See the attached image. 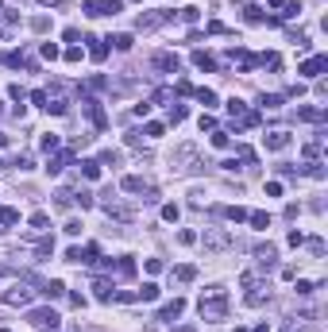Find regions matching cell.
Masks as SVG:
<instances>
[{
	"label": "cell",
	"mask_w": 328,
	"mask_h": 332,
	"mask_svg": "<svg viewBox=\"0 0 328 332\" xmlns=\"http://www.w3.org/2000/svg\"><path fill=\"white\" fill-rule=\"evenodd\" d=\"M239 162H255V151H251V147H239Z\"/></svg>",
	"instance_id": "53"
},
{
	"label": "cell",
	"mask_w": 328,
	"mask_h": 332,
	"mask_svg": "<svg viewBox=\"0 0 328 332\" xmlns=\"http://www.w3.org/2000/svg\"><path fill=\"white\" fill-rule=\"evenodd\" d=\"M85 43H89V58L93 62H105L108 58V43L105 39H85Z\"/></svg>",
	"instance_id": "12"
},
{
	"label": "cell",
	"mask_w": 328,
	"mask_h": 332,
	"mask_svg": "<svg viewBox=\"0 0 328 332\" xmlns=\"http://www.w3.org/2000/svg\"><path fill=\"white\" fill-rule=\"evenodd\" d=\"M43 294H46V298H62V294H66V286H62L58 278H50V282H43Z\"/></svg>",
	"instance_id": "22"
},
{
	"label": "cell",
	"mask_w": 328,
	"mask_h": 332,
	"mask_svg": "<svg viewBox=\"0 0 328 332\" xmlns=\"http://www.w3.org/2000/svg\"><path fill=\"white\" fill-rule=\"evenodd\" d=\"M185 112H189L185 104H170V124H181V120H185Z\"/></svg>",
	"instance_id": "32"
},
{
	"label": "cell",
	"mask_w": 328,
	"mask_h": 332,
	"mask_svg": "<svg viewBox=\"0 0 328 332\" xmlns=\"http://www.w3.org/2000/svg\"><path fill=\"white\" fill-rule=\"evenodd\" d=\"M243 19H247V23H263V8H259V4H247V8H243Z\"/></svg>",
	"instance_id": "25"
},
{
	"label": "cell",
	"mask_w": 328,
	"mask_h": 332,
	"mask_svg": "<svg viewBox=\"0 0 328 332\" xmlns=\"http://www.w3.org/2000/svg\"><path fill=\"white\" fill-rule=\"evenodd\" d=\"M247 220H251L255 228H267V224H270V217H267V213H247Z\"/></svg>",
	"instance_id": "38"
},
{
	"label": "cell",
	"mask_w": 328,
	"mask_h": 332,
	"mask_svg": "<svg viewBox=\"0 0 328 332\" xmlns=\"http://www.w3.org/2000/svg\"><path fill=\"white\" fill-rule=\"evenodd\" d=\"M0 35H4V31H0Z\"/></svg>",
	"instance_id": "59"
},
{
	"label": "cell",
	"mask_w": 328,
	"mask_h": 332,
	"mask_svg": "<svg viewBox=\"0 0 328 332\" xmlns=\"http://www.w3.org/2000/svg\"><path fill=\"white\" fill-rule=\"evenodd\" d=\"M116 275H120V278H132V275H135V263H132V259H120V263H116Z\"/></svg>",
	"instance_id": "30"
},
{
	"label": "cell",
	"mask_w": 328,
	"mask_h": 332,
	"mask_svg": "<svg viewBox=\"0 0 328 332\" xmlns=\"http://www.w3.org/2000/svg\"><path fill=\"white\" fill-rule=\"evenodd\" d=\"M50 228V217L46 213H31V232H46Z\"/></svg>",
	"instance_id": "23"
},
{
	"label": "cell",
	"mask_w": 328,
	"mask_h": 332,
	"mask_svg": "<svg viewBox=\"0 0 328 332\" xmlns=\"http://www.w3.org/2000/svg\"><path fill=\"white\" fill-rule=\"evenodd\" d=\"M27 321H31V325H39V329H46V332L58 329V313H54V309H31Z\"/></svg>",
	"instance_id": "3"
},
{
	"label": "cell",
	"mask_w": 328,
	"mask_h": 332,
	"mask_svg": "<svg viewBox=\"0 0 328 332\" xmlns=\"http://www.w3.org/2000/svg\"><path fill=\"white\" fill-rule=\"evenodd\" d=\"M8 97H12L15 104H23V101H27V93H23L19 85H8Z\"/></svg>",
	"instance_id": "39"
},
{
	"label": "cell",
	"mask_w": 328,
	"mask_h": 332,
	"mask_svg": "<svg viewBox=\"0 0 328 332\" xmlns=\"http://www.w3.org/2000/svg\"><path fill=\"white\" fill-rule=\"evenodd\" d=\"M181 19L185 23H197V8H181Z\"/></svg>",
	"instance_id": "54"
},
{
	"label": "cell",
	"mask_w": 328,
	"mask_h": 332,
	"mask_svg": "<svg viewBox=\"0 0 328 332\" xmlns=\"http://www.w3.org/2000/svg\"><path fill=\"white\" fill-rule=\"evenodd\" d=\"M120 189H124V193H143V178H135V174H128V178H124V182H120Z\"/></svg>",
	"instance_id": "16"
},
{
	"label": "cell",
	"mask_w": 328,
	"mask_h": 332,
	"mask_svg": "<svg viewBox=\"0 0 328 332\" xmlns=\"http://www.w3.org/2000/svg\"><path fill=\"white\" fill-rule=\"evenodd\" d=\"M143 131H147L151 139H159V135H163V131H166V128H163V124H147V128H143Z\"/></svg>",
	"instance_id": "51"
},
{
	"label": "cell",
	"mask_w": 328,
	"mask_h": 332,
	"mask_svg": "<svg viewBox=\"0 0 328 332\" xmlns=\"http://www.w3.org/2000/svg\"><path fill=\"white\" fill-rule=\"evenodd\" d=\"M31 104H39V108H46V93H43V89H35V93H31Z\"/></svg>",
	"instance_id": "47"
},
{
	"label": "cell",
	"mask_w": 328,
	"mask_h": 332,
	"mask_svg": "<svg viewBox=\"0 0 328 332\" xmlns=\"http://www.w3.org/2000/svg\"><path fill=\"white\" fill-rule=\"evenodd\" d=\"M0 170H4V162H0Z\"/></svg>",
	"instance_id": "58"
},
{
	"label": "cell",
	"mask_w": 328,
	"mask_h": 332,
	"mask_svg": "<svg viewBox=\"0 0 328 332\" xmlns=\"http://www.w3.org/2000/svg\"><path fill=\"white\" fill-rule=\"evenodd\" d=\"M31 294H35V290L12 286V290H8V294H4V302H8V305H27V302H31Z\"/></svg>",
	"instance_id": "11"
},
{
	"label": "cell",
	"mask_w": 328,
	"mask_h": 332,
	"mask_svg": "<svg viewBox=\"0 0 328 332\" xmlns=\"http://www.w3.org/2000/svg\"><path fill=\"white\" fill-rule=\"evenodd\" d=\"M4 332H8V329H4Z\"/></svg>",
	"instance_id": "60"
},
{
	"label": "cell",
	"mask_w": 328,
	"mask_h": 332,
	"mask_svg": "<svg viewBox=\"0 0 328 332\" xmlns=\"http://www.w3.org/2000/svg\"><path fill=\"white\" fill-rule=\"evenodd\" d=\"M178 217H181V209H178V205H163V220H170V224H174Z\"/></svg>",
	"instance_id": "37"
},
{
	"label": "cell",
	"mask_w": 328,
	"mask_h": 332,
	"mask_svg": "<svg viewBox=\"0 0 328 332\" xmlns=\"http://www.w3.org/2000/svg\"><path fill=\"white\" fill-rule=\"evenodd\" d=\"M197 101L205 104V108H212V104H216V93H212V89H197Z\"/></svg>",
	"instance_id": "31"
},
{
	"label": "cell",
	"mask_w": 328,
	"mask_h": 332,
	"mask_svg": "<svg viewBox=\"0 0 328 332\" xmlns=\"http://www.w3.org/2000/svg\"><path fill=\"white\" fill-rule=\"evenodd\" d=\"M39 147H43L46 155H50V151H58V135H54V131H46L43 139H39Z\"/></svg>",
	"instance_id": "29"
},
{
	"label": "cell",
	"mask_w": 328,
	"mask_h": 332,
	"mask_svg": "<svg viewBox=\"0 0 328 332\" xmlns=\"http://www.w3.org/2000/svg\"><path fill=\"white\" fill-rule=\"evenodd\" d=\"M70 162H74V151H62L58 159H50V162H46V170H50V174H62L66 166H70Z\"/></svg>",
	"instance_id": "14"
},
{
	"label": "cell",
	"mask_w": 328,
	"mask_h": 332,
	"mask_svg": "<svg viewBox=\"0 0 328 332\" xmlns=\"http://www.w3.org/2000/svg\"><path fill=\"white\" fill-rule=\"evenodd\" d=\"M81 174H85L89 182H97V178H101V162L97 159H81Z\"/></svg>",
	"instance_id": "18"
},
{
	"label": "cell",
	"mask_w": 328,
	"mask_h": 332,
	"mask_svg": "<svg viewBox=\"0 0 328 332\" xmlns=\"http://www.w3.org/2000/svg\"><path fill=\"white\" fill-rule=\"evenodd\" d=\"M325 70H328V58H325V54H313V58H305V62L298 66L301 77H321Z\"/></svg>",
	"instance_id": "4"
},
{
	"label": "cell",
	"mask_w": 328,
	"mask_h": 332,
	"mask_svg": "<svg viewBox=\"0 0 328 332\" xmlns=\"http://www.w3.org/2000/svg\"><path fill=\"white\" fill-rule=\"evenodd\" d=\"M66 263H85V247H70L66 251Z\"/></svg>",
	"instance_id": "35"
},
{
	"label": "cell",
	"mask_w": 328,
	"mask_h": 332,
	"mask_svg": "<svg viewBox=\"0 0 328 332\" xmlns=\"http://www.w3.org/2000/svg\"><path fill=\"white\" fill-rule=\"evenodd\" d=\"M93 294H97V302H112V294H116V290L108 286V282H101V278H97V282H93Z\"/></svg>",
	"instance_id": "19"
},
{
	"label": "cell",
	"mask_w": 328,
	"mask_h": 332,
	"mask_svg": "<svg viewBox=\"0 0 328 332\" xmlns=\"http://www.w3.org/2000/svg\"><path fill=\"white\" fill-rule=\"evenodd\" d=\"M170 15H174L170 8H159V12H151V15H139V31H155V27H163Z\"/></svg>",
	"instance_id": "6"
},
{
	"label": "cell",
	"mask_w": 328,
	"mask_h": 332,
	"mask_svg": "<svg viewBox=\"0 0 328 332\" xmlns=\"http://www.w3.org/2000/svg\"><path fill=\"white\" fill-rule=\"evenodd\" d=\"M178 240H181V244H197V232L185 228V232H178Z\"/></svg>",
	"instance_id": "52"
},
{
	"label": "cell",
	"mask_w": 328,
	"mask_h": 332,
	"mask_svg": "<svg viewBox=\"0 0 328 332\" xmlns=\"http://www.w3.org/2000/svg\"><path fill=\"white\" fill-rule=\"evenodd\" d=\"M305 174H313V178H325V166H321V162H317V159H309V166H305Z\"/></svg>",
	"instance_id": "43"
},
{
	"label": "cell",
	"mask_w": 328,
	"mask_h": 332,
	"mask_svg": "<svg viewBox=\"0 0 328 332\" xmlns=\"http://www.w3.org/2000/svg\"><path fill=\"white\" fill-rule=\"evenodd\" d=\"M66 236H81V220H66Z\"/></svg>",
	"instance_id": "50"
},
{
	"label": "cell",
	"mask_w": 328,
	"mask_h": 332,
	"mask_svg": "<svg viewBox=\"0 0 328 332\" xmlns=\"http://www.w3.org/2000/svg\"><path fill=\"white\" fill-rule=\"evenodd\" d=\"M181 313H185V302H181V298H174V302H166L163 309H159V321H178Z\"/></svg>",
	"instance_id": "10"
},
{
	"label": "cell",
	"mask_w": 328,
	"mask_h": 332,
	"mask_svg": "<svg viewBox=\"0 0 328 332\" xmlns=\"http://www.w3.org/2000/svg\"><path fill=\"white\" fill-rule=\"evenodd\" d=\"M12 224H19V209H8V205H4V209H0V232L12 228Z\"/></svg>",
	"instance_id": "15"
},
{
	"label": "cell",
	"mask_w": 328,
	"mask_h": 332,
	"mask_svg": "<svg viewBox=\"0 0 328 332\" xmlns=\"http://www.w3.org/2000/svg\"><path fill=\"white\" fill-rule=\"evenodd\" d=\"M263 143H267V151H286V147H290V131H267V135H263Z\"/></svg>",
	"instance_id": "9"
},
{
	"label": "cell",
	"mask_w": 328,
	"mask_h": 332,
	"mask_svg": "<svg viewBox=\"0 0 328 332\" xmlns=\"http://www.w3.org/2000/svg\"><path fill=\"white\" fill-rule=\"evenodd\" d=\"M282 104H286L282 93H263V108H282Z\"/></svg>",
	"instance_id": "26"
},
{
	"label": "cell",
	"mask_w": 328,
	"mask_h": 332,
	"mask_svg": "<svg viewBox=\"0 0 328 332\" xmlns=\"http://www.w3.org/2000/svg\"><path fill=\"white\" fill-rule=\"evenodd\" d=\"M62 39H66V43H77V39H81V31H77V27H66V31H62Z\"/></svg>",
	"instance_id": "46"
},
{
	"label": "cell",
	"mask_w": 328,
	"mask_h": 332,
	"mask_svg": "<svg viewBox=\"0 0 328 332\" xmlns=\"http://www.w3.org/2000/svg\"><path fill=\"white\" fill-rule=\"evenodd\" d=\"M174 278H178V282H193V278H197V267H189V263H185V267H178V271H174Z\"/></svg>",
	"instance_id": "27"
},
{
	"label": "cell",
	"mask_w": 328,
	"mask_h": 332,
	"mask_svg": "<svg viewBox=\"0 0 328 332\" xmlns=\"http://www.w3.org/2000/svg\"><path fill=\"white\" fill-rule=\"evenodd\" d=\"M66 62H81V46H70L66 50Z\"/></svg>",
	"instance_id": "55"
},
{
	"label": "cell",
	"mask_w": 328,
	"mask_h": 332,
	"mask_svg": "<svg viewBox=\"0 0 328 332\" xmlns=\"http://www.w3.org/2000/svg\"><path fill=\"white\" fill-rule=\"evenodd\" d=\"M74 201L81 205V209H89V205H93V193H89V189H81V193H74Z\"/></svg>",
	"instance_id": "40"
},
{
	"label": "cell",
	"mask_w": 328,
	"mask_h": 332,
	"mask_svg": "<svg viewBox=\"0 0 328 332\" xmlns=\"http://www.w3.org/2000/svg\"><path fill=\"white\" fill-rule=\"evenodd\" d=\"M178 332H193V329H189V325H181V329H178Z\"/></svg>",
	"instance_id": "57"
},
{
	"label": "cell",
	"mask_w": 328,
	"mask_h": 332,
	"mask_svg": "<svg viewBox=\"0 0 328 332\" xmlns=\"http://www.w3.org/2000/svg\"><path fill=\"white\" fill-rule=\"evenodd\" d=\"M43 4H46V8H50V4H62V0H43Z\"/></svg>",
	"instance_id": "56"
},
{
	"label": "cell",
	"mask_w": 328,
	"mask_h": 332,
	"mask_svg": "<svg viewBox=\"0 0 328 332\" xmlns=\"http://www.w3.org/2000/svg\"><path fill=\"white\" fill-rule=\"evenodd\" d=\"M151 66L163 73H178V54H170V50H159V54L151 58Z\"/></svg>",
	"instance_id": "8"
},
{
	"label": "cell",
	"mask_w": 328,
	"mask_h": 332,
	"mask_svg": "<svg viewBox=\"0 0 328 332\" xmlns=\"http://www.w3.org/2000/svg\"><path fill=\"white\" fill-rule=\"evenodd\" d=\"M298 116H301V120H309V124H321V120H325V108H309V104H305V108H298Z\"/></svg>",
	"instance_id": "17"
},
{
	"label": "cell",
	"mask_w": 328,
	"mask_h": 332,
	"mask_svg": "<svg viewBox=\"0 0 328 332\" xmlns=\"http://www.w3.org/2000/svg\"><path fill=\"white\" fill-rule=\"evenodd\" d=\"M243 112H247V108H243V101H239V97H232V101H228V116H239V120H243Z\"/></svg>",
	"instance_id": "34"
},
{
	"label": "cell",
	"mask_w": 328,
	"mask_h": 332,
	"mask_svg": "<svg viewBox=\"0 0 328 332\" xmlns=\"http://www.w3.org/2000/svg\"><path fill=\"white\" fill-rule=\"evenodd\" d=\"M31 27H35V31H46V27H50V19H46V15H35V19H31Z\"/></svg>",
	"instance_id": "45"
},
{
	"label": "cell",
	"mask_w": 328,
	"mask_h": 332,
	"mask_svg": "<svg viewBox=\"0 0 328 332\" xmlns=\"http://www.w3.org/2000/svg\"><path fill=\"white\" fill-rule=\"evenodd\" d=\"M255 259L263 263V267H274V259H278V251H274V244H263V247H255Z\"/></svg>",
	"instance_id": "13"
},
{
	"label": "cell",
	"mask_w": 328,
	"mask_h": 332,
	"mask_svg": "<svg viewBox=\"0 0 328 332\" xmlns=\"http://www.w3.org/2000/svg\"><path fill=\"white\" fill-rule=\"evenodd\" d=\"M39 50H43V58H58V54H62V50H58V43H43Z\"/></svg>",
	"instance_id": "44"
},
{
	"label": "cell",
	"mask_w": 328,
	"mask_h": 332,
	"mask_svg": "<svg viewBox=\"0 0 328 332\" xmlns=\"http://www.w3.org/2000/svg\"><path fill=\"white\" fill-rule=\"evenodd\" d=\"M97 162H101V166H116V162H120V155H116V151H105V155H101Z\"/></svg>",
	"instance_id": "42"
},
{
	"label": "cell",
	"mask_w": 328,
	"mask_h": 332,
	"mask_svg": "<svg viewBox=\"0 0 328 332\" xmlns=\"http://www.w3.org/2000/svg\"><path fill=\"white\" fill-rule=\"evenodd\" d=\"M46 112L66 116V112H70V101H62V97H54V101H50V97H46Z\"/></svg>",
	"instance_id": "20"
},
{
	"label": "cell",
	"mask_w": 328,
	"mask_h": 332,
	"mask_svg": "<svg viewBox=\"0 0 328 332\" xmlns=\"http://www.w3.org/2000/svg\"><path fill=\"white\" fill-rule=\"evenodd\" d=\"M85 12L89 15H116L120 0H85Z\"/></svg>",
	"instance_id": "7"
},
{
	"label": "cell",
	"mask_w": 328,
	"mask_h": 332,
	"mask_svg": "<svg viewBox=\"0 0 328 332\" xmlns=\"http://www.w3.org/2000/svg\"><path fill=\"white\" fill-rule=\"evenodd\" d=\"M135 294H139V302H155L159 298V286L155 282H143V290H135Z\"/></svg>",
	"instance_id": "24"
},
{
	"label": "cell",
	"mask_w": 328,
	"mask_h": 332,
	"mask_svg": "<svg viewBox=\"0 0 328 332\" xmlns=\"http://www.w3.org/2000/svg\"><path fill=\"white\" fill-rule=\"evenodd\" d=\"M81 108H85V116L93 120V128H108V116H105V108H101L97 97H81Z\"/></svg>",
	"instance_id": "2"
},
{
	"label": "cell",
	"mask_w": 328,
	"mask_h": 332,
	"mask_svg": "<svg viewBox=\"0 0 328 332\" xmlns=\"http://www.w3.org/2000/svg\"><path fill=\"white\" fill-rule=\"evenodd\" d=\"M228 143H232V139H228V131H220V128L212 131V147H220V151H224Z\"/></svg>",
	"instance_id": "36"
},
{
	"label": "cell",
	"mask_w": 328,
	"mask_h": 332,
	"mask_svg": "<svg viewBox=\"0 0 328 332\" xmlns=\"http://www.w3.org/2000/svg\"><path fill=\"white\" fill-rule=\"evenodd\" d=\"M317 155H321V139L317 143H305V159H317Z\"/></svg>",
	"instance_id": "49"
},
{
	"label": "cell",
	"mask_w": 328,
	"mask_h": 332,
	"mask_svg": "<svg viewBox=\"0 0 328 332\" xmlns=\"http://www.w3.org/2000/svg\"><path fill=\"white\" fill-rule=\"evenodd\" d=\"M255 66H267V70H278V66H282V58H278V54H263V58H255Z\"/></svg>",
	"instance_id": "28"
},
{
	"label": "cell",
	"mask_w": 328,
	"mask_h": 332,
	"mask_svg": "<svg viewBox=\"0 0 328 332\" xmlns=\"http://www.w3.org/2000/svg\"><path fill=\"white\" fill-rule=\"evenodd\" d=\"M108 43L116 46V50H132V43H135V39H132V35H116V39H108Z\"/></svg>",
	"instance_id": "33"
},
{
	"label": "cell",
	"mask_w": 328,
	"mask_h": 332,
	"mask_svg": "<svg viewBox=\"0 0 328 332\" xmlns=\"http://www.w3.org/2000/svg\"><path fill=\"white\" fill-rule=\"evenodd\" d=\"M197 309H201V321H224L228 317V294H224V286H209L201 294Z\"/></svg>",
	"instance_id": "1"
},
{
	"label": "cell",
	"mask_w": 328,
	"mask_h": 332,
	"mask_svg": "<svg viewBox=\"0 0 328 332\" xmlns=\"http://www.w3.org/2000/svg\"><path fill=\"white\" fill-rule=\"evenodd\" d=\"M193 66L197 70H212L216 62H212V54H205V50H193Z\"/></svg>",
	"instance_id": "21"
},
{
	"label": "cell",
	"mask_w": 328,
	"mask_h": 332,
	"mask_svg": "<svg viewBox=\"0 0 328 332\" xmlns=\"http://www.w3.org/2000/svg\"><path fill=\"white\" fill-rule=\"evenodd\" d=\"M228 220H236V224H239V220H247V209H239V205H232V209H228Z\"/></svg>",
	"instance_id": "41"
},
{
	"label": "cell",
	"mask_w": 328,
	"mask_h": 332,
	"mask_svg": "<svg viewBox=\"0 0 328 332\" xmlns=\"http://www.w3.org/2000/svg\"><path fill=\"white\" fill-rule=\"evenodd\" d=\"M205 247L209 251H224V247H232V236L220 228H205Z\"/></svg>",
	"instance_id": "5"
},
{
	"label": "cell",
	"mask_w": 328,
	"mask_h": 332,
	"mask_svg": "<svg viewBox=\"0 0 328 332\" xmlns=\"http://www.w3.org/2000/svg\"><path fill=\"white\" fill-rule=\"evenodd\" d=\"M197 124H201V131H216V120H212V116H201Z\"/></svg>",
	"instance_id": "48"
}]
</instances>
